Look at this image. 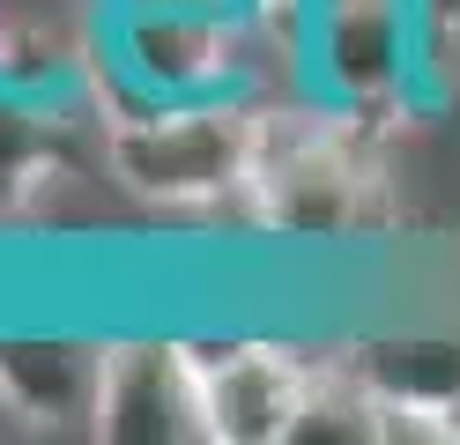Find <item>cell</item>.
Here are the masks:
<instances>
[{"instance_id": "1", "label": "cell", "mask_w": 460, "mask_h": 445, "mask_svg": "<svg viewBox=\"0 0 460 445\" xmlns=\"http://www.w3.org/2000/svg\"><path fill=\"white\" fill-rule=\"evenodd\" d=\"M371 216H379L371 119L334 111L312 89L268 97L245 223L261 237H282V245H341V237H364Z\"/></svg>"}, {"instance_id": "2", "label": "cell", "mask_w": 460, "mask_h": 445, "mask_svg": "<svg viewBox=\"0 0 460 445\" xmlns=\"http://www.w3.org/2000/svg\"><path fill=\"white\" fill-rule=\"evenodd\" d=\"M268 97L134 104L97 127V156L141 208L164 216H245Z\"/></svg>"}, {"instance_id": "3", "label": "cell", "mask_w": 460, "mask_h": 445, "mask_svg": "<svg viewBox=\"0 0 460 445\" xmlns=\"http://www.w3.org/2000/svg\"><path fill=\"white\" fill-rule=\"evenodd\" d=\"M90 438H111V445H208L193 334H156V326L104 334Z\"/></svg>"}, {"instance_id": "4", "label": "cell", "mask_w": 460, "mask_h": 445, "mask_svg": "<svg viewBox=\"0 0 460 445\" xmlns=\"http://www.w3.org/2000/svg\"><path fill=\"white\" fill-rule=\"evenodd\" d=\"M200 364V408H208V445H282L297 438V415L312 394L320 356L290 349L282 334H193Z\"/></svg>"}, {"instance_id": "5", "label": "cell", "mask_w": 460, "mask_h": 445, "mask_svg": "<svg viewBox=\"0 0 460 445\" xmlns=\"http://www.w3.org/2000/svg\"><path fill=\"white\" fill-rule=\"evenodd\" d=\"M104 59V0H0V97L82 111Z\"/></svg>"}, {"instance_id": "6", "label": "cell", "mask_w": 460, "mask_h": 445, "mask_svg": "<svg viewBox=\"0 0 460 445\" xmlns=\"http://www.w3.org/2000/svg\"><path fill=\"white\" fill-rule=\"evenodd\" d=\"M334 364L371 394L386 438H460V334H364Z\"/></svg>"}, {"instance_id": "7", "label": "cell", "mask_w": 460, "mask_h": 445, "mask_svg": "<svg viewBox=\"0 0 460 445\" xmlns=\"http://www.w3.org/2000/svg\"><path fill=\"white\" fill-rule=\"evenodd\" d=\"M104 334L75 326H0V408L31 431H90Z\"/></svg>"}, {"instance_id": "8", "label": "cell", "mask_w": 460, "mask_h": 445, "mask_svg": "<svg viewBox=\"0 0 460 445\" xmlns=\"http://www.w3.org/2000/svg\"><path fill=\"white\" fill-rule=\"evenodd\" d=\"M245 15L268 30V38L282 45V52H305V15H312V0H245Z\"/></svg>"}, {"instance_id": "9", "label": "cell", "mask_w": 460, "mask_h": 445, "mask_svg": "<svg viewBox=\"0 0 460 445\" xmlns=\"http://www.w3.org/2000/svg\"><path fill=\"white\" fill-rule=\"evenodd\" d=\"M104 8H156V15H245V0H104Z\"/></svg>"}]
</instances>
